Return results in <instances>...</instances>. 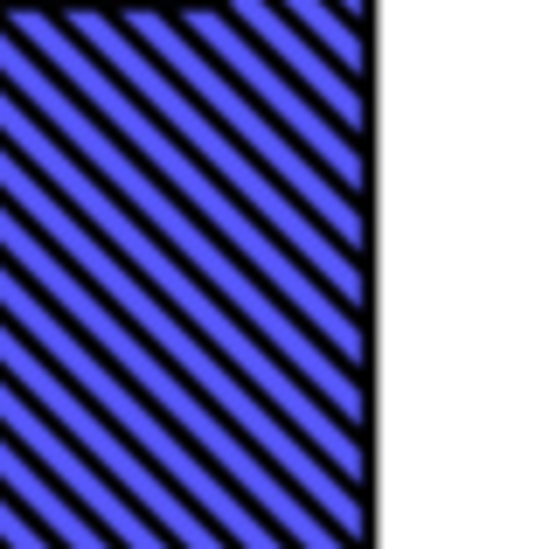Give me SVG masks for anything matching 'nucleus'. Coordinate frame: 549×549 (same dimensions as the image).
<instances>
[{
    "label": "nucleus",
    "mask_w": 549,
    "mask_h": 549,
    "mask_svg": "<svg viewBox=\"0 0 549 549\" xmlns=\"http://www.w3.org/2000/svg\"><path fill=\"white\" fill-rule=\"evenodd\" d=\"M0 146H7V153L42 181V188H63V209H70L77 223H98L91 237H98V244H105V251H112V258L146 285V292H160V299L188 320V334H195L202 348H216V355L237 369V383H244L258 404H272V411L292 424V438H299V445H306V452H313L341 487H355V494H362V431H348L341 417L327 411V404H320V397H313V390L278 362L272 348H265V341H258V334H251V327H244V320H237V313H230L202 278H195L174 251H167V244H160V237H153V230H139L133 216H126V202H112V195H105V181H98V174L63 146V139L49 133V126H42V119L7 91V84H0Z\"/></svg>",
    "instance_id": "obj_1"
},
{
    "label": "nucleus",
    "mask_w": 549,
    "mask_h": 549,
    "mask_svg": "<svg viewBox=\"0 0 549 549\" xmlns=\"http://www.w3.org/2000/svg\"><path fill=\"white\" fill-rule=\"evenodd\" d=\"M0 202H7V209L42 237V244H56V251H63V258L77 265V278H84V285H91V292H98V299L133 327L139 341H146V348H153V355H160V362H167V369H174V376H181L209 411L223 417V424H230L258 459H265V466H272L278 480H285V487H292V494H299V501H306V508L341 536V543L362 549V494H355V487H341V480H334V473H327V466L292 438V424H285L272 404H258V397L237 383V369H230L216 348H202V341L188 334V320H181L160 292H146V285H139V278L126 272L98 237H91V223H77V216H70V209H63V202H56L28 167L7 153V146H0Z\"/></svg>",
    "instance_id": "obj_2"
},
{
    "label": "nucleus",
    "mask_w": 549,
    "mask_h": 549,
    "mask_svg": "<svg viewBox=\"0 0 549 549\" xmlns=\"http://www.w3.org/2000/svg\"><path fill=\"white\" fill-rule=\"evenodd\" d=\"M0 84H7V91H14L42 126H49V133L63 139L84 167H105V174H112V188L126 195V216H133L139 230H153V237H160L188 272L202 278V285H209V292H216V299H223V306H230V313H237L265 348H272L278 362H285V369H292V376H299L327 411L341 417L348 431H362V376H355V369H341V362H334V355H327V348H320V341H313V334L278 306L272 292L244 272V265H237V258H230V251H223V244H216V237H209V230H202V223H195V216H188V209L153 181V174H146V167H139L119 139L105 133V119H98V112H84V105H77V98L42 70V56H28L7 28H0Z\"/></svg>",
    "instance_id": "obj_3"
},
{
    "label": "nucleus",
    "mask_w": 549,
    "mask_h": 549,
    "mask_svg": "<svg viewBox=\"0 0 549 549\" xmlns=\"http://www.w3.org/2000/svg\"><path fill=\"white\" fill-rule=\"evenodd\" d=\"M0 28H7L28 56H49L42 70H56V84H63L84 112H105V119H112V139L133 153L139 167H160V174H167V188H174V202H188V216H202V223H209V237H216L244 272L258 278L278 306H285V313H292V320H299V327H306V334L341 362V369H355V376H362V313H348V306H341V299H334V292H327V285L306 272L272 230H265V223H258V216H251V209H244L216 174H209V167H195V153H181L174 133H160V119H153L139 98L119 91V77H112L98 56H84V49L63 35V21H49L42 7H14Z\"/></svg>",
    "instance_id": "obj_4"
},
{
    "label": "nucleus",
    "mask_w": 549,
    "mask_h": 549,
    "mask_svg": "<svg viewBox=\"0 0 549 549\" xmlns=\"http://www.w3.org/2000/svg\"><path fill=\"white\" fill-rule=\"evenodd\" d=\"M0 265H14V272L28 278V292H35L42 306H63V313L77 320V334H84V341H91V348H98V355H105V362H112V369H119L139 397L167 417V424H174V431H181V438H188V445H195V452H202V459H209V466H216V473H223V480H230V487H237V494H244V501H251L292 549H348L313 508H306V501H299V494H292V487H285V480H278L272 466H265V459H258V452H251V445H244V438H237V431L209 411V404H202V397H195V390H188L146 341H139L133 327L84 285V278L70 272L63 258H49V244H42L7 202H0Z\"/></svg>",
    "instance_id": "obj_5"
},
{
    "label": "nucleus",
    "mask_w": 549,
    "mask_h": 549,
    "mask_svg": "<svg viewBox=\"0 0 549 549\" xmlns=\"http://www.w3.org/2000/svg\"><path fill=\"white\" fill-rule=\"evenodd\" d=\"M0 320H7V327H14L42 362H49V369H56V376H63L91 411L105 417V424L133 445L146 466H160V480H167V487H174V494H181V501H188V508H195V515H202V522H209L230 549H292L272 522H265V515H258V508H251V501H244V494H237V487H230V480H223V473H216V466H209V459H202L174 424H167V417L153 411V404L139 397L133 383H126V376H119V369L84 341V334H77V327H63V320L28 292V278L14 272V265H0Z\"/></svg>",
    "instance_id": "obj_6"
},
{
    "label": "nucleus",
    "mask_w": 549,
    "mask_h": 549,
    "mask_svg": "<svg viewBox=\"0 0 549 549\" xmlns=\"http://www.w3.org/2000/svg\"><path fill=\"white\" fill-rule=\"evenodd\" d=\"M63 35H70L84 56H105V70L119 77V91L139 98L146 112H160V119L174 126V146H181V153H195V167H216V181H223L251 216H265V230H272L278 244H285L306 272H320V285H327L348 313H362V258H348V251H341V244H334V237H327V230H320V223H313V216L278 188V181L251 160V153H244V146H237V139L216 133V119H209V112H202V105H195V98H188V91H181L153 56H146V49H139L119 21H105L98 7H70V14H63Z\"/></svg>",
    "instance_id": "obj_7"
},
{
    "label": "nucleus",
    "mask_w": 549,
    "mask_h": 549,
    "mask_svg": "<svg viewBox=\"0 0 549 549\" xmlns=\"http://www.w3.org/2000/svg\"><path fill=\"white\" fill-rule=\"evenodd\" d=\"M119 28L133 35L146 56H160V70H167V77H174V84H181V91H188L202 112H216L230 133H237L251 153H258V160H265V167H272V181L292 195V202H299V209L327 216L320 230H327V237H334L348 258H362V230H369V223H362V202H348V195L327 181V167H313V160H306L292 139L278 133L272 119H265V112H258V105H251V98H244V91H237V84H230V77H223V70H216V63H209L195 42H188V35H181V28H174V14L126 7V14H119Z\"/></svg>",
    "instance_id": "obj_8"
},
{
    "label": "nucleus",
    "mask_w": 549,
    "mask_h": 549,
    "mask_svg": "<svg viewBox=\"0 0 549 549\" xmlns=\"http://www.w3.org/2000/svg\"><path fill=\"white\" fill-rule=\"evenodd\" d=\"M0 376L35 404L42 424H56V431H63V438H70V445H77V452H84V459H91V466H98V473H105V480H112V487H119V494H126V501H133V508L174 549H230L209 522H202V515H195V508H188V501H181V494H174V487H167V480H160V466H146L133 445L91 411V404H84V397H77V390H70V383L35 355V348H28L7 320H0Z\"/></svg>",
    "instance_id": "obj_9"
},
{
    "label": "nucleus",
    "mask_w": 549,
    "mask_h": 549,
    "mask_svg": "<svg viewBox=\"0 0 549 549\" xmlns=\"http://www.w3.org/2000/svg\"><path fill=\"white\" fill-rule=\"evenodd\" d=\"M174 28H181V35H188V42H195V49H202V56H209V63H216L244 98H251V105H258V112H272V126L292 139L299 153H320V160H327V181H334L348 202H362V181H369L362 146L341 133L327 112H313V98L278 70L251 35H237V28H230V14H223V7L195 0V7H181V14H174Z\"/></svg>",
    "instance_id": "obj_10"
},
{
    "label": "nucleus",
    "mask_w": 549,
    "mask_h": 549,
    "mask_svg": "<svg viewBox=\"0 0 549 549\" xmlns=\"http://www.w3.org/2000/svg\"><path fill=\"white\" fill-rule=\"evenodd\" d=\"M0 438H7V445H14L42 480H49V487H56L77 515H91V522H98L119 549H174L133 508V501H126V494H119V487H112V480H105V473H98V466L63 438V431H56V424H42V417H35V404H28L7 376H0Z\"/></svg>",
    "instance_id": "obj_11"
},
{
    "label": "nucleus",
    "mask_w": 549,
    "mask_h": 549,
    "mask_svg": "<svg viewBox=\"0 0 549 549\" xmlns=\"http://www.w3.org/2000/svg\"><path fill=\"white\" fill-rule=\"evenodd\" d=\"M223 14H230L237 35H251L265 56H278V70H285L306 98H320V105L334 112V126L362 146V126H369V98H362V84H348V77H341V70H334V63L285 21V14H278L272 0H223Z\"/></svg>",
    "instance_id": "obj_12"
},
{
    "label": "nucleus",
    "mask_w": 549,
    "mask_h": 549,
    "mask_svg": "<svg viewBox=\"0 0 549 549\" xmlns=\"http://www.w3.org/2000/svg\"><path fill=\"white\" fill-rule=\"evenodd\" d=\"M0 494H7V501H14V508H21V515H28V522H35L56 549H119L98 522H91V515H77V508H70V501H63V494H56L28 459L7 445V438H0Z\"/></svg>",
    "instance_id": "obj_13"
},
{
    "label": "nucleus",
    "mask_w": 549,
    "mask_h": 549,
    "mask_svg": "<svg viewBox=\"0 0 549 549\" xmlns=\"http://www.w3.org/2000/svg\"><path fill=\"white\" fill-rule=\"evenodd\" d=\"M285 21H292L313 49H327V63H334L348 84H362V70H369V42H362V28H348L327 0H285Z\"/></svg>",
    "instance_id": "obj_14"
},
{
    "label": "nucleus",
    "mask_w": 549,
    "mask_h": 549,
    "mask_svg": "<svg viewBox=\"0 0 549 549\" xmlns=\"http://www.w3.org/2000/svg\"><path fill=\"white\" fill-rule=\"evenodd\" d=\"M0 549H56V543H49V536H42V529H35L21 508L0 494Z\"/></svg>",
    "instance_id": "obj_15"
},
{
    "label": "nucleus",
    "mask_w": 549,
    "mask_h": 549,
    "mask_svg": "<svg viewBox=\"0 0 549 549\" xmlns=\"http://www.w3.org/2000/svg\"><path fill=\"white\" fill-rule=\"evenodd\" d=\"M334 14H341L348 28H362V14H369V0H334Z\"/></svg>",
    "instance_id": "obj_16"
},
{
    "label": "nucleus",
    "mask_w": 549,
    "mask_h": 549,
    "mask_svg": "<svg viewBox=\"0 0 549 549\" xmlns=\"http://www.w3.org/2000/svg\"><path fill=\"white\" fill-rule=\"evenodd\" d=\"M181 7H195V0H181Z\"/></svg>",
    "instance_id": "obj_17"
}]
</instances>
